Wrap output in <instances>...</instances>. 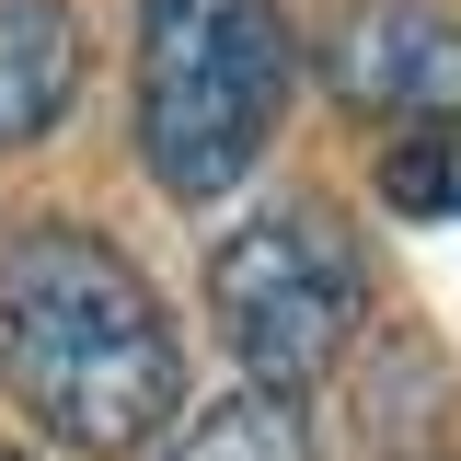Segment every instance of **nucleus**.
I'll list each match as a JSON object with an SVG mask.
<instances>
[{"label": "nucleus", "mask_w": 461, "mask_h": 461, "mask_svg": "<svg viewBox=\"0 0 461 461\" xmlns=\"http://www.w3.org/2000/svg\"><path fill=\"white\" fill-rule=\"evenodd\" d=\"M0 381L58 450H150L185 415V346L104 230L23 220L0 242Z\"/></svg>", "instance_id": "obj_1"}, {"label": "nucleus", "mask_w": 461, "mask_h": 461, "mask_svg": "<svg viewBox=\"0 0 461 461\" xmlns=\"http://www.w3.org/2000/svg\"><path fill=\"white\" fill-rule=\"evenodd\" d=\"M300 81L277 0H139V162L173 208H220L266 162Z\"/></svg>", "instance_id": "obj_2"}, {"label": "nucleus", "mask_w": 461, "mask_h": 461, "mask_svg": "<svg viewBox=\"0 0 461 461\" xmlns=\"http://www.w3.org/2000/svg\"><path fill=\"white\" fill-rule=\"evenodd\" d=\"M208 323L242 357V381H277V393H312L335 381L357 323H369V254L335 208L288 196V208H254L208 254Z\"/></svg>", "instance_id": "obj_3"}, {"label": "nucleus", "mask_w": 461, "mask_h": 461, "mask_svg": "<svg viewBox=\"0 0 461 461\" xmlns=\"http://www.w3.org/2000/svg\"><path fill=\"white\" fill-rule=\"evenodd\" d=\"M335 93L357 115H393V127H461V23L450 12H427V0H369V12H346L335 47Z\"/></svg>", "instance_id": "obj_4"}, {"label": "nucleus", "mask_w": 461, "mask_h": 461, "mask_svg": "<svg viewBox=\"0 0 461 461\" xmlns=\"http://www.w3.org/2000/svg\"><path fill=\"white\" fill-rule=\"evenodd\" d=\"M81 93V12L69 0H0V150L47 139Z\"/></svg>", "instance_id": "obj_5"}, {"label": "nucleus", "mask_w": 461, "mask_h": 461, "mask_svg": "<svg viewBox=\"0 0 461 461\" xmlns=\"http://www.w3.org/2000/svg\"><path fill=\"white\" fill-rule=\"evenodd\" d=\"M150 461H323V427H312V393H277V381H242V393L173 415Z\"/></svg>", "instance_id": "obj_6"}, {"label": "nucleus", "mask_w": 461, "mask_h": 461, "mask_svg": "<svg viewBox=\"0 0 461 461\" xmlns=\"http://www.w3.org/2000/svg\"><path fill=\"white\" fill-rule=\"evenodd\" d=\"M381 196H393L403 220H438V208H461V150H450V127H415V139H393Z\"/></svg>", "instance_id": "obj_7"}, {"label": "nucleus", "mask_w": 461, "mask_h": 461, "mask_svg": "<svg viewBox=\"0 0 461 461\" xmlns=\"http://www.w3.org/2000/svg\"><path fill=\"white\" fill-rule=\"evenodd\" d=\"M0 461H23V450H0Z\"/></svg>", "instance_id": "obj_8"}]
</instances>
